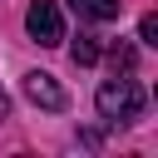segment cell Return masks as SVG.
<instances>
[{"label":"cell","instance_id":"cell-3","mask_svg":"<svg viewBox=\"0 0 158 158\" xmlns=\"http://www.w3.org/2000/svg\"><path fill=\"white\" fill-rule=\"evenodd\" d=\"M25 99H35L40 109H64V89H59L54 74H44V69H30V74H25Z\"/></svg>","mask_w":158,"mask_h":158},{"label":"cell","instance_id":"cell-4","mask_svg":"<svg viewBox=\"0 0 158 158\" xmlns=\"http://www.w3.org/2000/svg\"><path fill=\"white\" fill-rule=\"evenodd\" d=\"M69 10L79 15V20H118V0H69Z\"/></svg>","mask_w":158,"mask_h":158},{"label":"cell","instance_id":"cell-1","mask_svg":"<svg viewBox=\"0 0 158 158\" xmlns=\"http://www.w3.org/2000/svg\"><path fill=\"white\" fill-rule=\"evenodd\" d=\"M94 104H99V118H109V123H128V118H138V109H143V89L123 74H114V79H104L99 84V94H94Z\"/></svg>","mask_w":158,"mask_h":158},{"label":"cell","instance_id":"cell-7","mask_svg":"<svg viewBox=\"0 0 158 158\" xmlns=\"http://www.w3.org/2000/svg\"><path fill=\"white\" fill-rule=\"evenodd\" d=\"M114 64L128 74V69H133V49H128V44H118V49H114Z\"/></svg>","mask_w":158,"mask_h":158},{"label":"cell","instance_id":"cell-2","mask_svg":"<svg viewBox=\"0 0 158 158\" xmlns=\"http://www.w3.org/2000/svg\"><path fill=\"white\" fill-rule=\"evenodd\" d=\"M25 30H30L35 44L54 49V44L64 40V15H59V5H54V0H35V5L25 10Z\"/></svg>","mask_w":158,"mask_h":158},{"label":"cell","instance_id":"cell-6","mask_svg":"<svg viewBox=\"0 0 158 158\" xmlns=\"http://www.w3.org/2000/svg\"><path fill=\"white\" fill-rule=\"evenodd\" d=\"M138 40H143V44H158V20H153V15L138 20Z\"/></svg>","mask_w":158,"mask_h":158},{"label":"cell","instance_id":"cell-8","mask_svg":"<svg viewBox=\"0 0 158 158\" xmlns=\"http://www.w3.org/2000/svg\"><path fill=\"white\" fill-rule=\"evenodd\" d=\"M5 114H10V99H5V94H0V118H5Z\"/></svg>","mask_w":158,"mask_h":158},{"label":"cell","instance_id":"cell-5","mask_svg":"<svg viewBox=\"0 0 158 158\" xmlns=\"http://www.w3.org/2000/svg\"><path fill=\"white\" fill-rule=\"evenodd\" d=\"M69 54H74V64H94V59H99V40H94V35H79Z\"/></svg>","mask_w":158,"mask_h":158}]
</instances>
